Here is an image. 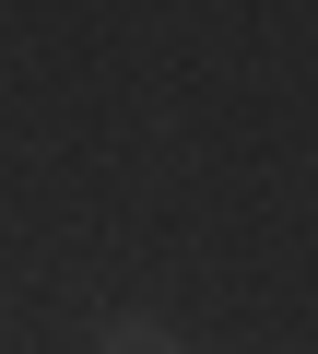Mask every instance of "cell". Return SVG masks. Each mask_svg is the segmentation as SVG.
<instances>
[{
	"label": "cell",
	"mask_w": 318,
	"mask_h": 354,
	"mask_svg": "<svg viewBox=\"0 0 318 354\" xmlns=\"http://www.w3.org/2000/svg\"><path fill=\"white\" fill-rule=\"evenodd\" d=\"M95 354H189V342H177L166 319H153V307H118V319L95 330Z\"/></svg>",
	"instance_id": "6da1fadb"
}]
</instances>
